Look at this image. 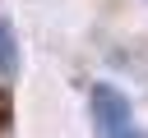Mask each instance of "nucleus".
I'll return each instance as SVG.
<instances>
[{"label": "nucleus", "mask_w": 148, "mask_h": 138, "mask_svg": "<svg viewBox=\"0 0 148 138\" xmlns=\"http://www.w3.org/2000/svg\"><path fill=\"white\" fill-rule=\"evenodd\" d=\"M88 115H92V133H97V138H143L130 97H125L120 87H111V83H92V92H88Z\"/></svg>", "instance_id": "f257e3e1"}, {"label": "nucleus", "mask_w": 148, "mask_h": 138, "mask_svg": "<svg viewBox=\"0 0 148 138\" xmlns=\"http://www.w3.org/2000/svg\"><path fill=\"white\" fill-rule=\"evenodd\" d=\"M14 69H18V46H14L9 23L0 18V78H14Z\"/></svg>", "instance_id": "f03ea898"}]
</instances>
